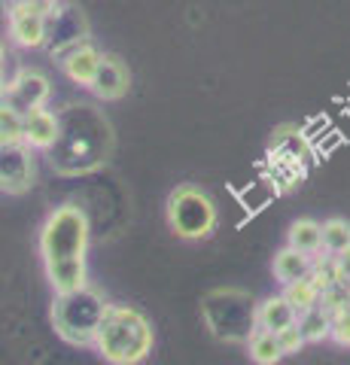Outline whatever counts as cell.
Returning a JSON list of instances; mask_svg holds the SVG:
<instances>
[{"label":"cell","mask_w":350,"mask_h":365,"mask_svg":"<svg viewBox=\"0 0 350 365\" xmlns=\"http://www.w3.org/2000/svg\"><path fill=\"white\" fill-rule=\"evenodd\" d=\"M4 143H25V116L13 107H0V146Z\"/></svg>","instance_id":"7402d4cb"},{"label":"cell","mask_w":350,"mask_h":365,"mask_svg":"<svg viewBox=\"0 0 350 365\" xmlns=\"http://www.w3.org/2000/svg\"><path fill=\"white\" fill-rule=\"evenodd\" d=\"M332 341L341 347H350V302L332 311Z\"/></svg>","instance_id":"603a6c76"},{"label":"cell","mask_w":350,"mask_h":365,"mask_svg":"<svg viewBox=\"0 0 350 365\" xmlns=\"http://www.w3.org/2000/svg\"><path fill=\"white\" fill-rule=\"evenodd\" d=\"M104 292L92 283L71 292H55L52 299V326L55 335L73 347H95L101 319L107 314Z\"/></svg>","instance_id":"3957f363"},{"label":"cell","mask_w":350,"mask_h":365,"mask_svg":"<svg viewBox=\"0 0 350 365\" xmlns=\"http://www.w3.org/2000/svg\"><path fill=\"white\" fill-rule=\"evenodd\" d=\"M277 338H280V347H284L287 356H296V353H302V347L308 344V341H304V335H302V329H299V323L280 329Z\"/></svg>","instance_id":"cb8c5ba5"},{"label":"cell","mask_w":350,"mask_h":365,"mask_svg":"<svg viewBox=\"0 0 350 365\" xmlns=\"http://www.w3.org/2000/svg\"><path fill=\"white\" fill-rule=\"evenodd\" d=\"M284 295L292 302V307H296L299 314H304V311H311V307H317V304H320L323 289L311 280V274H308V277H302V280L287 283V287H284Z\"/></svg>","instance_id":"ffe728a7"},{"label":"cell","mask_w":350,"mask_h":365,"mask_svg":"<svg viewBox=\"0 0 350 365\" xmlns=\"http://www.w3.org/2000/svg\"><path fill=\"white\" fill-rule=\"evenodd\" d=\"M287 244L302 250V253H311V256H320L323 253V222L311 220V216H302L289 225L287 232Z\"/></svg>","instance_id":"e0dca14e"},{"label":"cell","mask_w":350,"mask_h":365,"mask_svg":"<svg viewBox=\"0 0 350 365\" xmlns=\"http://www.w3.org/2000/svg\"><path fill=\"white\" fill-rule=\"evenodd\" d=\"M43 268H46V280H49L52 292H71V289H80L88 283L86 259L52 262V265H43Z\"/></svg>","instance_id":"9a60e30c"},{"label":"cell","mask_w":350,"mask_h":365,"mask_svg":"<svg viewBox=\"0 0 350 365\" xmlns=\"http://www.w3.org/2000/svg\"><path fill=\"white\" fill-rule=\"evenodd\" d=\"M55 6H58V0H37V9H43V13H52Z\"/></svg>","instance_id":"484cf974"},{"label":"cell","mask_w":350,"mask_h":365,"mask_svg":"<svg viewBox=\"0 0 350 365\" xmlns=\"http://www.w3.org/2000/svg\"><path fill=\"white\" fill-rule=\"evenodd\" d=\"M347 247H350V222L341 220V216L326 220L323 222V250L326 253H332V256H338Z\"/></svg>","instance_id":"44dd1931"},{"label":"cell","mask_w":350,"mask_h":365,"mask_svg":"<svg viewBox=\"0 0 350 365\" xmlns=\"http://www.w3.org/2000/svg\"><path fill=\"white\" fill-rule=\"evenodd\" d=\"M88 216L83 207L76 204H61L55 207L46 222L40 228V256L43 265H52V262H67V259H86L88 250Z\"/></svg>","instance_id":"5b68a950"},{"label":"cell","mask_w":350,"mask_h":365,"mask_svg":"<svg viewBox=\"0 0 350 365\" xmlns=\"http://www.w3.org/2000/svg\"><path fill=\"white\" fill-rule=\"evenodd\" d=\"M61 137V113H52L49 107H37L25 113V143L34 153H49Z\"/></svg>","instance_id":"4fadbf2b"},{"label":"cell","mask_w":350,"mask_h":365,"mask_svg":"<svg viewBox=\"0 0 350 365\" xmlns=\"http://www.w3.org/2000/svg\"><path fill=\"white\" fill-rule=\"evenodd\" d=\"M292 323H299V311L292 307V302L284 292L280 295H268V299L259 302V326L271 329V332H280Z\"/></svg>","instance_id":"2e32d148"},{"label":"cell","mask_w":350,"mask_h":365,"mask_svg":"<svg viewBox=\"0 0 350 365\" xmlns=\"http://www.w3.org/2000/svg\"><path fill=\"white\" fill-rule=\"evenodd\" d=\"M311 268H314V256L302 253V250L289 247V244L284 250H277L274 265H271V271H274V280L280 283V287H287V283H292V280L308 277Z\"/></svg>","instance_id":"5bb4252c"},{"label":"cell","mask_w":350,"mask_h":365,"mask_svg":"<svg viewBox=\"0 0 350 365\" xmlns=\"http://www.w3.org/2000/svg\"><path fill=\"white\" fill-rule=\"evenodd\" d=\"M34 150L28 143L0 146V189L6 195H21L34 186Z\"/></svg>","instance_id":"9c48e42d"},{"label":"cell","mask_w":350,"mask_h":365,"mask_svg":"<svg viewBox=\"0 0 350 365\" xmlns=\"http://www.w3.org/2000/svg\"><path fill=\"white\" fill-rule=\"evenodd\" d=\"M9 4H34L37 6V0H9Z\"/></svg>","instance_id":"4316f807"},{"label":"cell","mask_w":350,"mask_h":365,"mask_svg":"<svg viewBox=\"0 0 350 365\" xmlns=\"http://www.w3.org/2000/svg\"><path fill=\"white\" fill-rule=\"evenodd\" d=\"M131 88V73L125 61L119 58V55H104V61L98 67V76L95 83L88 86V91L98 98V101H119L125 98Z\"/></svg>","instance_id":"7c38bea8"},{"label":"cell","mask_w":350,"mask_h":365,"mask_svg":"<svg viewBox=\"0 0 350 365\" xmlns=\"http://www.w3.org/2000/svg\"><path fill=\"white\" fill-rule=\"evenodd\" d=\"M201 317H205L210 335L225 344H247L259 329V304L250 292L238 287L210 289L201 302Z\"/></svg>","instance_id":"277c9868"},{"label":"cell","mask_w":350,"mask_h":365,"mask_svg":"<svg viewBox=\"0 0 350 365\" xmlns=\"http://www.w3.org/2000/svg\"><path fill=\"white\" fill-rule=\"evenodd\" d=\"M88 40V25H86V16L80 13L76 6H55L49 13V55L58 58L61 52H67L71 46Z\"/></svg>","instance_id":"30bf717a"},{"label":"cell","mask_w":350,"mask_h":365,"mask_svg":"<svg viewBox=\"0 0 350 365\" xmlns=\"http://www.w3.org/2000/svg\"><path fill=\"white\" fill-rule=\"evenodd\" d=\"M113 153V128L104 113L92 104H71L61 113V137L49 150V162L58 174H88L107 165Z\"/></svg>","instance_id":"6da1fadb"},{"label":"cell","mask_w":350,"mask_h":365,"mask_svg":"<svg viewBox=\"0 0 350 365\" xmlns=\"http://www.w3.org/2000/svg\"><path fill=\"white\" fill-rule=\"evenodd\" d=\"M52 98L49 76L37 67H21V71L4 86V107H13L16 113H31L37 107H46Z\"/></svg>","instance_id":"52a82bcc"},{"label":"cell","mask_w":350,"mask_h":365,"mask_svg":"<svg viewBox=\"0 0 350 365\" xmlns=\"http://www.w3.org/2000/svg\"><path fill=\"white\" fill-rule=\"evenodd\" d=\"M335 259H338V280H341L344 287L350 289V247L341 250V253H338Z\"/></svg>","instance_id":"d4e9b609"},{"label":"cell","mask_w":350,"mask_h":365,"mask_svg":"<svg viewBox=\"0 0 350 365\" xmlns=\"http://www.w3.org/2000/svg\"><path fill=\"white\" fill-rule=\"evenodd\" d=\"M247 353H250V359L259 362V365H274V362H280L287 356L284 347H280L277 332L262 329V326H259L256 332L250 335V341H247Z\"/></svg>","instance_id":"ac0fdd59"},{"label":"cell","mask_w":350,"mask_h":365,"mask_svg":"<svg viewBox=\"0 0 350 365\" xmlns=\"http://www.w3.org/2000/svg\"><path fill=\"white\" fill-rule=\"evenodd\" d=\"M55 61L61 64V71L71 83L88 88L98 76V67H101V61H104V52H98V46L92 40H83V43L71 46L67 52H61Z\"/></svg>","instance_id":"8fae6325"},{"label":"cell","mask_w":350,"mask_h":365,"mask_svg":"<svg viewBox=\"0 0 350 365\" xmlns=\"http://www.w3.org/2000/svg\"><path fill=\"white\" fill-rule=\"evenodd\" d=\"M155 332L143 311L134 304L110 302L107 314L101 319L95 350L98 356L110 365H138L153 353Z\"/></svg>","instance_id":"7a4b0ae2"},{"label":"cell","mask_w":350,"mask_h":365,"mask_svg":"<svg viewBox=\"0 0 350 365\" xmlns=\"http://www.w3.org/2000/svg\"><path fill=\"white\" fill-rule=\"evenodd\" d=\"M299 329L308 344H323L326 338H332V311L329 307H311V311L299 314Z\"/></svg>","instance_id":"d6986e66"},{"label":"cell","mask_w":350,"mask_h":365,"mask_svg":"<svg viewBox=\"0 0 350 365\" xmlns=\"http://www.w3.org/2000/svg\"><path fill=\"white\" fill-rule=\"evenodd\" d=\"M168 228L180 241H205L217 228V204L195 182H180L165 204Z\"/></svg>","instance_id":"8992f818"},{"label":"cell","mask_w":350,"mask_h":365,"mask_svg":"<svg viewBox=\"0 0 350 365\" xmlns=\"http://www.w3.org/2000/svg\"><path fill=\"white\" fill-rule=\"evenodd\" d=\"M9 40L21 49H40L49 37V13H43L34 4H9L6 13Z\"/></svg>","instance_id":"ba28073f"}]
</instances>
